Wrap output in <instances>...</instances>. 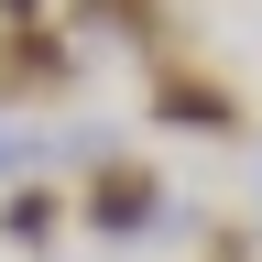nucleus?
Segmentation results:
<instances>
[{
    "instance_id": "nucleus-8",
    "label": "nucleus",
    "mask_w": 262,
    "mask_h": 262,
    "mask_svg": "<svg viewBox=\"0 0 262 262\" xmlns=\"http://www.w3.org/2000/svg\"><path fill=\"white\" fill-rule=\"evenodd\" d=\"M251 175H262V131H251Z\"/></svg>"
},
{
    "instance_id": "nucleus-3",
    "label": "nucleus",
    "mask_w": 262,
    "mask_h": 262,
    "mask_svg": "<svg viewBox=\"0 0 262 262\" xmlns=\"http://www.w3.org/2000/svg\"><path fill=\"white\" fill-rule=\"evenodd\" d=\"M142 110L164 131H196V142H251V110H241V88L219 77V66H186V55H153V88H142Z\"/></svg>"
},
{
    "instance_id": "nucleus-6",
    "label": "nucleus",
    "mask_w": 262,
    "mask_h": 262,
    "mask_svg": "<svg viewBox=\"0 0 262 262\" xmlns=\"http://www.w3.org/2000/svg\"><path fill=\"white\" fill-rule=\"evenodd\" d=\"M55 164V142L44 131H22V120H0V186H22V175H44Z\"/></svg>"
},
{
    "instance_id": "nucleus-2",
    "label": "nucleus",
    "mask_w": 262,
    "mask_h": 262,
    "mask_svg": "<svg viewBox=\"0 0 262 262\" xmlns=\"http://www.w3.org/2000/svg\"><path fill=\"white\" fill-rule=\"evenodd\" d=\"M88 77V44L66 22H0V110H55L77 98Z\"/></svg>"
},
{
    "instance_id": "nucleus-4",
    "label": "nucleus",
    "mask_w": 262,
    "mask_h": 262,
    "mask_svg": "<svg viewBox=\"0 0 262 262\" xmlns=\"http://www.w3.org/2000/svg\"><path fill=\"white\" fill-rule=\"evenodd\" d=\"M66 229H77V196H66L55 175H22V186H0V251H22V262H44Z\"/></svg>"
},
{
    "instance_id": "nucleus-1",
    "label": "nucleus",
    "mask_w": 262,
    "mask_h": 262,
    "mask_svg": "<svg viewBox=\"0 0 262 262\" xmlns=\"http://www.w3.org/2000/svg\"><path fill=\"white\" fill-rule=\"evenodd\" d=\"M66 196H77V229H88V241H110V251L196 229V219L175 208V186H164L142 153H98V164H77V186H66Z\"/></svg>"
},
{
    "instance_id": "nucleus-5",
    "label": "nucleus",
    "mask_w": 262,
    "mask_h": 262,
    "mask_svg": "<svg viewBox=\"0 0 262 262\" xmlns=\"http://www.w3.org/2000/svg\"><path fill=\"white\" fill-rule=\"evenodd\" d=\"M55 22L77 44H131V55H164V0H55Z\"/></svg>"
},
{
    "instance_id": "nucleus-7",
    "label": "nucleus",
    "mask_w": 262,
    "mask_h": 262,
    "mask_svg": "<svg viewBox=\"0 0 262 262\" xmlns=\"http://www.w3.org/2000/svg\"><path fill=\"white\" fill-rule=\"evenodd\" d=\"M0 22H55V0H0Z\"/></svg>"
}]
</instances>
